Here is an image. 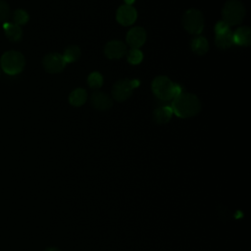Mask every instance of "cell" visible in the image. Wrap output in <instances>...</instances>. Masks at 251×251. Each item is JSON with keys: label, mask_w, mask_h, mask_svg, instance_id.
<instances>
[{"label": "cell", "mask_w": 251, "mask_h": 251, "mask_svg": "<svg viewBox=\"0 0 251 251\" xmlns=\"http://www.w3.org/2000/svg\"><path fill=\"white\" fill-rule=\"evenodd\" d=\"M171 108L173 114L179 118L186 119L196 116L200 112L201 102L196 95L188 92H181L173 99Z\"/></svg>", "instance_id": "obj_1"}, {"label": "cell", "mask_w": 251, "mask_h": 251, "mask_svg": "<svg viewBox=\"0 0 251 251\" xmlns=\"http://www.w3.org/2000/svg\"><path fill=\"white\" fill-rule=\"evenodd\" d=\"M151 88L154 95L163 101L173 100L182 92V88L179 84L173 82L169 77L165 75H159L155 77L152 81Z\"/></svg>", "instance_id": "obj_2"}, {"label": "cell", "mask_w": 251, "mask_h": 251, "mask_svg": "<svg viewBox=\"0 0 251 251\" xmlns=\"http://www.w3.org/2000/svg\"><path fill=\"white\" fill-rule=\"evenodd\" d=\"M246 10L243 3L239 0H227L222 9V18L226 25H236L241 24Z\"/></svg>", "instance_id": "obj_3"}, {"label": "cell", "mask_w": 251, "mask_h": 251, "mask_svg": "<svg viewBox=\"0 0 251 251\" xmlns=\"http://www.w3.org/2000/svg\"><path fill=\"white\" fill-rule=\"evenodd\" d=\"M25 65V60L24 55L15 50L5 52L2 55L0 61V67L2 71L9 75H15L20 74L24 70Z\"/></svg>", "instance_id": "obj_4"}, {"label": "cell", "mask_w": 251, "mask_h": 251, "mask_svg": "<svg viewBox=\"0 0 251 251\" xmlns=\"http://www.w3.org/2000/svg\"><path fill=\"white\" fill-rule=\"evenodd\" d=\"M182 26L190 34L198 35L204 27V17L198 9H188L182 17Z\"/></svg>", "instance_id": "obj_5"}, {"label": "cell", "mask_w": 251, "mask_h": 251, "mask_svg": "<svg viewBox=\"0 0 251 251\" xmlns=\"http://www.w3.org/2000/svg\"><path fill=\"white\" fill-rule=\"evenodd\" d=\"M138 85V79H120L116 81L112 87V97L119 102L125 101L132 95L134 88Z\"/></svg>", "instance_id": "obj_6"}, {"label": "cell", "mask_w": 251, "mask_h": 251, "mask_svg": "<svg viewBox=\"0 0 251 251\" xmlns=\"http://www.w3.org/2000/svg\"><path fill=\"white\" fill-rule=\"evenodd\" d=\"M43 67L49 74H57L62 72L66 67V61L60 53H49L42 60Z\"/></svg>", "instance_id": "obj_7"}, {"label": "cell", "mask_w": 251, "mask_h": 251, "mask_svg": "<svg viewBox=\"0 0 251 251\" xmlns=\"http://www.w3.org/2000/svg\"><path fill=\"white\" fill-rule=\"evenodd\" d=\"M137 18L136 10L131 5H122L117 10L116 19L118 23H120L122 25H132Z\"/></svg>", "instance_id": "obj_8"}, {"label": "cell", "mask_w": 251, "mask_h": 251, "mask_svg": "<svg viewBox=\"0 0 251 251\" xmlns=\"http://www.w3.org/2000/svg\"><path fill=\"white\" fill-rule=\"evenodd\" d=\"M104 53L109 59H121L126 54V46L121 40H110L104 47Z\"/></svg>", "instance_id": "obj_9"}, {"label": "cell", "mask_w": 251, "mask_h": 251, "mask_svg": "<svg viewBox=\"0 0 251 251\" xmlns=\"http://www.w3.org/2000/svg\"><path fill=\"white\" fill-rule=\"evenodd\" d=\"M146 41V31L140 26L132 27L126 34V43L135 49H139Z\"/></svg>", "instance_id": "obj_10"}, {"label": "cell", "mask_w": 251, "mask_h": 251, "mask_svg": "<svg viewBox=\"0 0 251 251\" xmlns=\"http://www.w3.org/2000/svg\"><path fill=\"white\" fill-rule=\"evenodd\" d=\"M90 101H91V105L95 109L101 110V111L107 110V109L111 108L113 105L112 99L106 93H103L101 91L93 92L91 95Z\"/></svg>", "instance_id": "obj_11"}, {"label": "cell", "mask_w": 251, "mask_h": 251, "mask_svg": "<svg viewBox=\"0 0 251 251\" xmlns=\"http://www.w3.org/2000/svg\"><path fill=\"white\" fill-rule=\"evenodd\" d=\"M233 44L239 46H249L251 44V30L248 26H240L232 32Z\"/></svg>", "instance_id": "obj_12"}, {"label": "cell", "mask_w": 251, "mask_h": 251, "mask_svg": "<svg viewBox=\"0 0 251 251\" xmlns=\"http://www.w3.org/2000/svg\"><path fill=\"white\" fill-rule=\"evenodd\" d=\"M173 116V110L171 106H161L154 110L153 120L156 124H167Z\"/></svg>", "instance_id": "obj_13"}, {"label": "cell", "mask_w": 251, "mask_h": 251, "mask_svg": "<svg viewBox=\"0 0 251 251\" xmlns=\"http://www.w3.org/2000/svg\"><path fill=\"white\" fill-rule=\"evenodd\" d=\"M3 29H4V32L7 36V38L10 41L17 42V41L21 40L23 31H22V28L20 27V25L14 24V23L6 22L3 25Z\"/></svg>", "instance_id": "obj_14"}, {"label": "cell", "mask_w": 251, "mask_h": 251, "mask_svg": "<svg viewBox=\"0 0 251 251\" xmlns=\"http://www.w3.org/2000/svg\"><path fill=\"white\" fill-rule=\"evenodd\" d=\"M215 44L219 49H227L233 44V36H232V31L230 28L226 29V31L216 34L215 37Z\"/></svg>", "instance_id": "obj_15"}, {"label": "cell", "mask_w": 251, "mask_h": 251, "mask_svg": "<svg viewBox=\"0 0 251 251\" xmlns=\"http://www.w3.org/2000/svg\"><path fill=\"white\" fill-rule=\"evenodd\" d=\"M191 50L197 55H204L209 50V42L203 36H195L190 42Z\"/></svg>", "instance_id": "obj_16"}, {"label": "cell", "mask_w": 251, "mask_h": 251, "mask_svg": "<svg viewBox=\"0 0 251 251\" xmlns=\"http://www.w3.org/2000/svg\"><path fill=\"white\" fill-rule=\"evenodd\" d=\"M87 93L83 88H75L69 95V102L74 107H79L86 101Z\"/></svg>", "instance_id": "obj_17"}, {"label": "cell", "mask_w": 251, "mask_h": 251, "mask_svg": "<svg viewBox=\"0 0 251 251\" xmlns=\"http://www.w3.org/2000/svg\"><path fill=\"white\" fill-rule=\"evenodd\" d=\"M80 55H81V51L78 46L70 45L65 49L63 57L66 63H74L80 58Z\"/></svg>", "instance_id": "obj_18"}, {"label": "cell", "mask_w": 251, "mask_h": 251, "mask_svg": "<svg viewBox=\"0 0 251 251\" xmlns=\"http://www.w3.org/2000/svg\"><path fill=\"white\" fill-rule=\"evenodd\" d=\"M87 83L89 87L93 89H98L103 85V76L98 72H92L87 77Z\"/></svg>", "instance_id": "obj_19"}, {"label": "cell", "mask_w": 251, "mask_h": 251, "mask_svg": "<svg viewBox=\"0 0 251 251\" xmlns=\"http://www.w3.org/2000/svg\"><path fill=\"white\" fill-rule=\"evenodd\" d=\"M29 16L26 13V11L23 10V9H18L13 13V20H14V24L21 25H25L28 22Z\"/></svg>", "instance_id": "obj_20"}, {"label": "cell", "mask_w": 251, "mask_h": 251, "mask_svg": "<svg viewBox=\"0 0 251 251\" xmlns=\"http://www.w3.org/2000/svg\"><path fill=\"white\" fill-rule=\"evenodd\" d=\"M127 62L131 65H137L143 60V54L139 49L131 48L127 53Z\"/></svg>", "instance_id": "obj_21"}, {"label": "cell", "mask_w": 251, "mask_h": 251, "mask_svg": "<svg viewBox=\"0 0 251 251\" xmlns=\"http://www.w3.org/2000/svg\"><path fill=\"white\" fill-rule=\"evenodd\" d=\"M10 8L6 1L0 0V22L6 23L10 18Z\"/></svg>", "instance_id": "obj_22"}, {"label": "cell", "mask_w": 251, "mask_h": 251, "mask_svg": "<svg viewBox=\"0 0 251 251\" xmlns=\"http://www.w3.org/2000/svg\"><path fill=\"white\" fill-rule=\"evenodd\" d=\"M229 28V25H226L224 21H219L216 25H215V33L216 34H219V33H222L224 31H226V29Z\"/></svg>", "instance_id": "obj_23"}, {"label": "cell", "mask_w": 251, "mask_h": 251, "mask_svg": "<svg viewBox=\"0 0 251 251\" xmlns=\"http://www.w3.org/2000/svg\"><path fill=\"white\" fill-rule=\"evenodd\" d=\"M44 251H60V250L58 248H56V247H50V248H47Z\"/></svg>", "instance_id": "obj_24"}, {"label": "cell", "mask_w": 251, "mask_h": 251, "mask_svg": "<svg viewBox=\"0 0 251 251\" xmlns=\"http://www.w3.org/2000/svg\"><path fill=\"white\" fill-rule=\"evenodd\" d=\"M125 2H126V5H131L134 2V0H125Z\"/></svg>", "instance_id": "obj_25"}, {"label": "cell", "mask_w": 251, "mask_h": 251, "mask_svg": "<svg viewBox=\"0 0 251 251\" xmlns=\"http://www.w3.org/2000/svg\"><path fill=\"white\" fill-rule=\"evenodd\" d=\"M0 74H1V69H0Z\"/></svg>", "instance_id": "obj_26"}]
</instances>
